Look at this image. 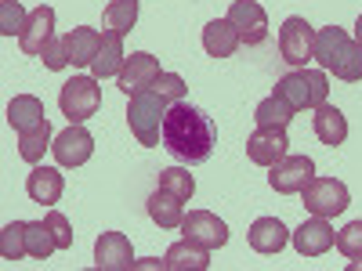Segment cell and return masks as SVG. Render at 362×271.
I'll use <instances>...</instances> for the list:
<instances>
[{"mask_svg":"<svg viewBox=\"0 0 362 271\" xmlns=\"http://www.w3.org/2000/svg\"><path fill=\"white\" fill-rule=\"evenodd\" d=\"M286 148H290V138H286V127H257L247 141V156L250 163L257 167H276L283 156H286Z\"/></svg>","mask_w":362,"mask_h":271,"instance_id":"cell-11","label":"cell"},{"mask_svg":"<svg viewBox=\"0 0 362 271\" xmlns=\"http://www.w3.org/2000/svg\"><path fill=\"white\" fill-rule=\"evenodd\" d=\"M54 250H58V243H54L47 221H25V253L37 260H47Z\"/></svg>","mask_w":362,"mask_h":271,"instance_id":"cell-28","label":"cell"},{"mask_svg":"<svg viewBox=\"0 0 362 271\" xmlns=\"http://www.w3.org/2000/svg\"><path fill=\"white\" fill-rule=\"evenodd\" d=\"M40 58H44V66L54 69V73L66 69V66H69V58H66V40H62V37H51V44L40 51Z\"/></svg>","mask_w":362,"mask_h":271,"instance_id":"cell-36","label":"cell"},{"mask_svg":"<svg viewBox=\"0 0 362 271\" xmlns=\"http://www.w3.org/2000/svg\"><path fill=\"white\" fill-rule=\"evenodd\" d=\"M286 243H290V231L279 217H257L250 224V250L268 257V253H279Z\"/></svg>","mask_w":362,"mask_h":271,"instance_id":"cell-19","label":"cell"},{"mask_svg":"<svg viewBox=\"0 0 362 271\" xmlns=\"http://www.w3.org/2000/svg\"><path fill=\"white\" fill-rule=\"evenodd\" d=\"M44 116H47V112H44V102H40L37 95H18V98H11V105H8V124H11L18 134L40 127Z\"/></svg>","mask_w":362,"mask_h":271,"instance_id":"cell-24","label":"cell"},{"mask_svg":"<svg viewBox=\"0 0 362 271\" xmlns=\"http://www.w3.org/2000/svg\"><path fill=\"white\" fill-rule=\"evenodd\" d=\"M293 119V105L279 95H268L257 109H254V124L257 127H290Z\"/></svg>","mask_w":362,"mask_h":271,"instance_id":"cell-26","label":"cell"},{"mask_svg":"<svg viewBox=\"0 0 362 271\" xmlns=\"http://www.w3.org/2000/svg\"><path fill=\"white\" fill-rule=\"evenodd\" d=\"M0 253L4 260H18L25 253V221H11L0 231Z\"/></svg>","mask_w":362,"mask_h":271,"instance_id":"cell-32","label":"cell"},{"mask_svg":"<svg viewBox=\"0 0 362 271\" xmlns=\"http://www.w3.org/2000/svg\"><path fill=\"white\" fill-rule=\"evenodd\" d=\"M163 267L167 271H206L210 267V250L192 243V239H181V243H174L167 250Z\"/></svg>","mask_w":362,"mask_h":271,"instance_id":"cell-23","label":"cell"},{"mask_svg":"<svg viewBox=\"0 0 362 271\" xmlns=\"http://www.w3.org/2000/svg\"><path fill=\"white\" fill-rule=\"evenodd\" d=\"M239 44H243V40H239L235 25L228 18H214V22L203 25V51L210 58H232Z\"/></svg>","mask_w":362,"mask_h":271,"instance_id":"cell-20","label":"cell"},{"mask_svg":"<svg viewBox=\"0 0 362 271\" xmlns=\"http://www.w3.org/2000/svg\"><path fill=\"white\" fill-rule=\"evenodd\" d=\"M138 22V0H109V8H105V25L116 29V33H131Z\"/></svg>","mask_w":362,"mask_h":271,"instance_id":"cell-29","label":"cell"},{"mask_svg":"<svg viewBox=\"0 0 362 271\" xmlns=\"http://www.w3.org/2000/svg\"><path fill=\"white\" fill-rule=\"evenodd\" d=\"M355 40L362 44V15H358V22H355Z\"/></svg>","mask_w":362,"mask_h":271,"instance_id":"cell-37","label":"cell"},{"mask_svg":"<svg viewBox=\"0 0 362 271\" xmlns=\"http://www.w3.org/2000/svg\"><path fill=\"white\" fill-rule=\"evenodd\" d=\"M181 231L206 250H221L228 243V224L218 214H210V210H189L185 221H181Z\"/></svg>","mask_w":362,"mask_h":271,"instance_id":"cell-10","label":"cell"},{"mask_svg":"<svg viewBox=\"0 0 362 271\" xmlns=\"http://www.w3.org/2000/svg\"><path fill=\"white\" fill-rule=\"evenodd\" d=\"M344 257H351V260H358L362 257V221H351L348 228H341L337 231V243H334Z\"/></svg>","mask_w":362,"mask_h":271,"instance_id":"cell-33","label":"cell"},{"mask_svg":"<svg viewBox=\"0 0 362 271\" xmlns=\"http://www.w3.org/2000/svg\"><path fill=\"white\" fill-rule=\"evenodd\" d=\"M51 37H54V11L47 4H40V8L29 11V22H25L22 37H18V47L25 54H40L51 44Z\"/></svg>","mask_w":362,"mask_h":271,"instance_id":"cell-16","label":"cell"},{"mask_svg":"<svg viewBox=\"0 0 362 271\" xmlns=\"http://www.w3.org/2000/svg\"><path fill=\"white\" fill-rule=\"evenodd\" d=\"M163 69H160V62L148 51H138V54H131L127 62H124V69H119V90L131 98V95H138V90H145V87H153L156 83V76H160Z\"/></svg>","mask_w":362,"mask_h":271,"instance_id":"cell-14","label":"cell"},{"mask_svg":"<svg viewBox=\"0 0 362 271\" xmlns=\"http://www.w3.org/2000/svg\"><path fill=\"white\" fill-rule=\"evenodd\" d=\"M315 62L344 83H358L362 80V44L348 37V29L326 25L315 33Z\"/></svg>","mask_w":362,"mask_h":271,"instance_id":"cell-2","label":"cell"},{"mask_svg":"<svg viewBox=\"0 0 362 271\" xmlns=\"http://www.w3.org/2000/svg\"><path fill=\"white\" fill-rule=\"evenodd\" d=\"M312 131H315V138L322 145L334 148V145L348 141V119H344V112L337 105H319L315 116H312Z\"/></svg>","mask_w":362,"mask_h":271,"instance_id":"cell-22","label":"cell"},{"mask_svg":"<svg viewBox=\"0 0 362 271\" xmlns=\"http://www.w3.org/2000/svg\"><path fill=\"white\" fill-rule=\"evenodd\" d=\"M218 145V131L210 116L196 105L174 102L163 116V148L181 163H206Z\"/></svg>","mask_w":362,"mask_h":271,"instance_id":"cell-1","label":"cell"},{"mask_svg":"<svg viewBox=\"0 0 362 271\" xmlns=\"http://www.w3.org/2000/svg\"><path fill=\"white\" fill-rule=\"evenodd\" d=\"M95 264L102 271H131L134 253H131V239L124 231H102L95 243Z\"/></svg>","mask_w":362,"mask_h":271,"instance_id":"cell-13","label":"cell"},{"mask_svg":"<svg viewBox=\"0 0 362 271\" xmlns=\"http://www.w3.org/2000/svg\"><path fill=\"white\" fill-rule=\"evenodd\" d=\"M228 22L235 25L239 40H243L247 47H257L268 40V15L264 8L257 4V0H235V4L228 8Z\"/></svg>","mask_w":362,"mask_h":271,"instance_id":"cell-9","label":"cell"},{"mask_svg":"<svg viewBox=\"0 0 362 271\" xmlns=\"http://www.w3.org/2000/svg\"><path fill=\"white\" fill-rule=\"evenodd\" d=\"M276 95L286 98L293 105V112L300 109H319L326 105V95H329V80L322 69H293L286 73L279 83H276Z\"/></svg>","mask_w":362,"mask_h":271,"instance_id":"cell-4","label":"cell"},{"mask_svg":"<svg viewBox=\"0 0 362 271\" xmlns=\"http://www.w3.org/2000/svg\"><path fill=\"white\" fill-rule=\"evenodd\" d=\"M29 22V11L18 0H0V33L4 37H22V29Z\"/></svg>","mask_w":362,"mask_h":271,"instance_id":"cell-31","label":"cell"},{"mask_svg":"<svg viewBox=\"0 0 362 271\" xmlns=\"http://www.w3.org/2000/svg\"><path fill=\"white\" fill-rule=\"evenodd\" d=\"M160 188L174 192L181 203H189V199H192V192H196V181H192V174H189V170H181V167H167V170H160Z\"/></svg>","mask_w":362,"mask_h":271,"instance_id":"cell-30","label":"cell"},{"mask_svg":"<svg viewBox=\"0 0 362 271\" xmlns=\"http://www.w3.org/2000/svg\"><path fill=\"white\" fill-rule=\"evenodd\" d=\"M315 177V163L308 156H283L268 174V185L279 195H300L305 185Z\"/></svg>","mask_w":362,"mask_h":271,"instance_id":"cell-8","label":"cell"},{"mask_svg":"<svg viewBox=\"0 0 362 271\" xmlns=\"http://www.w3.org/2000/svg\"><path fill=\"white\" fill-rule=\"evenodd\" d=\"M124 62H127V54H124V33L105 29V33H102V47H98V54H95V62H90V76H98V80L119 76Z\"/></svg>","mask_w":362,"mask_h":271,"instance_id":"cell-17","label":"cell"},{"mask_svg":"<svg viewBox=\"0 0 362 271\" xmlns=\"http://www.w3.org/2000/svg\"><path fill=\"white\" fill-rule=\"evenodd\" d=\"M148 217H153V224H160V228H181L185 210H181V199L174 192L156 188L153 195H148Z\"/></svg>","mask_w":362,"mask_h":271,"instance_id":"cell-25","label":"cell"},{"mask_svg":"<svg viewBox=\"0 0 362 271\" xmlns=\"http://www.w3.org/2000/svg\"><path fill=\"white\" fill-rule=\"evenodd\" d=\"M170 102L160 98L153 87L138 90V95H131V105H127V124H131V134L138 138V145L153 148L163 141V116H167Z\"/></svg>","mask_w":362,"mask_h":271,"instance_id":"cell-3","label":"cell"},{"mask_svg":"<svg viewBox=\"0 0 362 271\" xmlns=\"http://www.w3.org/2000/svg\"><path fill=\"white\" fill-rule=\"evenodd\" d=\"M300 199H305V210L312 217H326V221L341 217L348 210V203H351L348 185L337 181V177H312L305 185V192H300Z\"/></svg>","mask_w":362,"mask_h":271,"instance_id":"cell-5","label":"cell"},{"mask_svg":"<svg viewBox=\"0 0 362 271\" xmlns=\"http://www.w3.org/2000/svg\"><path fill=\"white\" fill-rule=\"evenodd\" d=\"M62 40H66L69 66H90V62H95V54H98V47H102V33H98V29H90V25L69 29Z\"/></svg>","mask_w":362,"mask_h":271,"instance_id":"cell-21","label":"cell"},{"mask_svg":"<svg viewBox=\"0 0 362 271\" xmlns=\"http://www.w3.org/2000/svg\"><path fill=\"white\" fill-rule=\"evenodd\" d=\"M54 141H51V124L44 119L40 127H33V131H25V134H18V156L25 159V163H40L44 159V152L51 148Z\"/></svg>","mask_w":362,"mask_h":271,"instance_id":"cell-27","label":"cell"},{"mask_svg":"<svg viewBox=\"0 0 362 271\" xmlns=\"http://www.w3.org/2000/svg\"><path fill=\"white\" fill-rule=\"evenodd\" d=\"M51 152H54V159L62 167H83L90 156H95V138H90L80 124H69L62 134L54 138Z\"/></svg>","mask_w":362,"mask_h":271,"instance_id":"cell-12","label":"cell"},{"mask_svg":"<svg viewBox=\"0 0 362 271\" xmlns=\"http://www.w3.org/2000/svg\"><path fill=\"white\" fill-rule=\"evenodd\" d=\"M153 90H156L160 98H167V102L174 105V102L185 98V90H189V87H185V80H181L177 73H160L156 83H153Z\"/></svg>","mask_w":362,"mask_h":271,"instance_id":"cell-34","label":"cell"},{"mask_svg":"<svg viewBox=\"0 0 362 271\" xmlns=\"http://www.w3.org/2000/svg\"><path fill=\"white\" fill-rule=\"evenodd\" d=\"M58 109L69 124H83L90 119L98 109H102V87H98V76H73L62 95H58Z\"/></svg>","mask_w":362,"mask_h":271,"instance_id":"cell-6","label":"cell"},{"mask_svg":"<svg viewBox=\"0 0 362 271\" xmlns=\"http://www.w3.org/2000/svg\"><path fill=\"white\" fill-rule=\"evenodd\" d=\"M25 192L40 206H54L58 199H62V192H66V177L58 174L54 167H33V174L25 177Z\"/></svg>","mask_w":362,"mask_h":271,"instance_id":"cell-18","label":"cell"},{"mask_svg":"<svg viewBox=\"0 0 362 271\" xmlns=\"http://www.w3.org/2000/svg\"><path fill=\"white\" fill-rule=\"evenodd\" d=\"M334 243H337V235H334V224L326 217H312L293 231V250L300 257H322Z\"/></svg>","mask_w":362,"mask_h":271,"instance_id":"cell-15","label":"cell"},{"mask_svg":"<svg viewBox=\"0 0 362 271\" xmlns=\"http://www.w3.org/2000/svg\"><path fill=\"white\" fill-rule=\"evenodd\" d=\"M279 54L283 62H290L293 69H305L315 58V29L305 18H286L279 29Z\"/></svg>","mask_w":362,"mask_h":271,"instance_id":"cell-7","label":"cell"},{"mask_svg":"<svg viewBox=\"0 0 362 271\" xmlns=\"http://www.w3.org/2000/svg\"><path fill=\"white\" fill-rule=\"evenodd\" d=\"M44 221H47V228H51V235H54L58 250H69V246H73V228H69V217H66V214H58V210H51V214H47Z\"/></svg>","mask_w":362,"mask_h":271,"instance_id":"cell-35","label":"cell"}]
</instances>
